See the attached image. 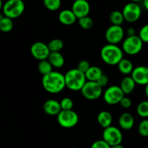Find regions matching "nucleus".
I'll return each instance as SVG.
<instances>
[{"label":"nucleus","mask_w":148,"mask_h":148,"mask_svg":"<svg viewBox=\"0 0 148 148\" xmlns=\"http://www.w3.org/2000/svg\"><path fill=\"white\" fill-rule=\"evenodd\" d=\"M42 85L45 90L49 93H59L66 88L64 75L61 72L52 71L50 73L43 75Z\"/></svg>","instance_id":"obj_1"},{"label":"nucleus","mask_w":148,"mask_h":148,"mask_svg":"<svg viewBox=\"0 0 148 148\" xmlns=\"http://www.w3.org/2000/svg\"><path fill=\"white\" fill-rule=\"evenodd\" d=\"M101 57L106 64L111 66L118 65L123 59L122 49L116 45L108 43L101 49Z\"/></svg>","instance_id":"obj_2"},{"label":"nucleus","mask_w":148,"mask_h":148,"mask_svg":"<svg viewBox=\"0 0 148 148\" xmlns=\"http://www.w3.org/2000/svg\"><path fill=\"white\" fill-rule=\"evenodd\" d=\"M66 87L73 91L81 90L87 82L85 73L77 69H72L64 75Z\"/></svg>","instance_id":"obj_3"},{"label":"nucleus","mask_w":148,"mask_h":148,"mask_svg":"<svg viewBox=\"0 0 148 148\" xmlns=\"http://www.w3.org/2000/svg\"><path fill=\"white\" fill-rule=\"evenodd\" d=\"M25 7V4L22 0H7L3 5V14L5 17L13 20L23 14Z\"/></svg>","instance_id":"obj_4"},{"label":"nucleus","mask_w":148,"mask_h":148,"mask_svg":"<svg viewBox=\"0 0 148 148\" xmlns=\"http://www.w3.org/2000/svg\"><path fill=\"white\" fill-rule=\"evenodd\" d=\"M143 47V42L138 36H128L122 43V51L128 55H136Z\"/></svg>","instance_id":"obj_5"},{"label":"nucleus","mask_w":148,"mask_h":148,"mask_svg":"<svg viewBox=\"0 0 148 148\" xmlns=\"http://www.w3.org/2000/svg\"><path fill=\"white\" fill-rule=\"evenodd\" d=\"M57 121L59 125L65 129H70L75 127L79 121L77 114L73 110L63 111L57 115Z\"/></svg>","instance_id":"obj_6"},{"label":"nucleus","mask_w":148,"mask_h":148,"mask_svg":"<svg viewBox=\"0 0 148 148\" xmlns=\"http://www.w3.org/2000/svg\"><path fill=\"white\" fill-rule=\"evenodd\" d=\"M103 140L111 147L121 145L123 140V134L121 130L116 127L110 126L104 129L103 132Z\"/></svg>","instance_id":"obj_7"},{"label":"nucleus","mask_w":148,"mask_h":148,"mask_svg":"<svg viewBox=\"0 0 148 148\" xmlns=\"http://www.w3.org/2000/svg\"><path fill=\"white\" fill-rule=\"evenodd\" d=\"M80 91L86 99L94 101L101 96L103 88H101L97 82L87 81Z\"/></svg>","instance_id":"obj_8"},{"label":"nucleus","mask_w":148,"mask_h":148,"mask_svg":"<svg viewBox=\"0 0 148 148\" xmlns=\"http://www.w3.org/2000/svg\"><path fill=\"white\" fill-rule=\"evenodd\" d=\"M122 14L124 20L128 23H135L141 17L142 9L137 3L129 2L123 8Z\"/></svg>","instance_id":"obj_9"},{"label":"nucleus","mask_w":148,"mask_h":148,"mask_svg":"<svg viewBox=\"0 0 148 148\" xmlns=\"http://www.w3.org/2000/svg\"><path fill=\"white\" fill-rule=\"evenodd\" d=\"M124 95H125L120 86L111 85L104 92L103 99L108 105H116L121 102Z\"/></svg>","instance_id":"obj_10"},{"label":"nucleus","mask_w":148,"mask_h":148,"mask_svg":"<svg viewBox=\"0 0 148 148\" xmlns=\"http://www.w3.org/2000/svg\"><path fill=\"white\" fill-rule=\"evenodd\" d=\"M124 30L121 25H112L107 28L105 33L106 40L110 44L116 45L124 38Z\"/></svg>","instance_id":"obj_11"},{"label":"nucleus","mask_w":148,"mask_h":148,"mask_svg":"<svg viewBox=\"0 0 148 148\" xmlns=\"http://www.w3.org/2000/svg\"><path fill=\"white\" fill-rule=\"evenodd\" d=\"M30 53L35 59L39 61L46 60L49 58L51 51L48 44L43 42H35L30 47Z\"/></svg>","instance_id":"obj_12"},{"label":"nucleus","mask_w":148,"mask_h":148,"mask_svg":"<svg viewBox=\"0 0 148 148\" xmlns=\"http://www.w3.org/2000/svg\"><path fill=\"white\" fill-rule=\"evenodd\" d=\"M72 11L77 19L88 16L90 6L87 0H75L72 6Z\"/></svg>","instance_id":"obj_13"},{"label":"nucleus","mask_w":148,"mask_h":148,"mask_svg":"<svg viewBox=\"0 0 148 148\" xmlns=\"http://www.w3.org/2000/svg\"><path fill=\"white\" fill-rule=\"evenodd\" d=\"M131 77L136 84L146 85L148 84V66H139L134 68Z\"/></svg>","instance_id":"obj_14"},{"label":"nucleus","mask_w":148,"mask_h":148,"mask_svg":"<svg viewBox=\"0 0 148 148\" xmlns=\"http://www.w3.org/2000/svg\"><path fill=\"white\" fill-rule=\"evenodd\" d=\"M43 111L49 116H57L62 110L60 102L53 99L46 101L43 103Z\"/></svg>","instance_id":"obj_15"},{"label":"nucleus","mask_w":148,"mask_h":148,"mask_svg":"<svg viewBox=\"0 0 148 148\" xmlns=\"http://www.w3.org/2000/svg\"><path fill=\"white\" fill-rule=\"evenodd\" d=\"M59 20L64 25H72L76 22L77 17L72 10H64L59 14Z\"/></svg>","instance_id":"obj_16"},{"label":"nucleus","mask_w":148,"mask_h":148,"mask_svg":"<svg viewBox=\"0 0 148 148\" xmlns=\"http://www.w3.org/2000/svg\"><path fill=\"white\" fill-rule=\"evenodd\" d=\"M134 117L130 113H123L119 119V125L124 130H131L134 127Z\"/></svg>","instance_id":"obj_17"},{"label":"nucleus","mask_w":148,"mask_h":148,"mask_svg":"<svg viewBox=\"0 0 148 148\" xmlns=\"http://www.w3.org/2000/svg\"><path fill=\"white\" fill-rule=\"evenodd\" d=\"M136 82L131 76H127L122 79L120 84V88L122 90L124 95H129L134 91Z\"/></svg>","instance_id":"obj_18"},{"label":"nucleus","mask_w":148,"mask_h":148,"mask_svg":"<svg viewBox=\"0 0 148 148\" xmlns=\"http://www.w3.org/2000/svg\"><path fill=\"white\" fill-rule=\"evenodd\" d=\"M48 60L53 67L61 68L64 64V58L60 52H51Z\"/></svg>","instance_id":"obj_19"},{"label":"nucleus","mask_w":148,"mask_h":148,"mask_svg":"<svg viewBox=\"0 0 148 148\" xmlns=\"http://www.w3.org/2000/svg\"><path fill=\"white\" fill-rule=\"evenodd\" d=\"M97 121L101 127L106 129L111 126V123L113 121L112 116L108 111H103L98 114L97 116Z\"/></svg>","instance_id":"obj_20"},{"label":"nucleus","mask_w":148,"mask_h":148,"mask_svg":"<svg viewBox=\"0 0 148 148\" xmlns=\"http://www.w3.org/2000/svg\"><path fill=\"white\" fill-rule=\"evenodd\" d=\"M103 74V71L101 68L96 66H92L85 72V75L88 81L97 82Z\"/></svg>","instance_id":"obj_21"},{"label":"nucleus","mask_w":148,"mask_h":148,"mask_svg":"<svg viewBox=\"0 0 148 148\" xmlns=\"http://www.w3.org/2000/svg\"><path fill=\"white\" fill-rule=\"evenodd\" d=\"M118 69L121 73L124 75H130L132 74L134 66H133L132 62L127 59H124L123 58L119 63L118 64Z\"/></svg>","instance_id":"obj_22"},{"label":"nucleus","mask_w":148,"mask_h":148,"mask_svg":"<svg viewBox=\"0 0 148 148\" xmlns=\"http://www.w3.org/2000/svg\"><path fill=\"white\" fill-rule=\"evenodd\" d=\"M109 19L112 25H121L124 21L122 12H120L119 10L113 11L110 14Z\"/></svg>","instance_id":"obj_23"},{"label":"nucleus","mask_w":148,"mask_h":148,"mask_svg":"<svg viewBox=\"0 0 148 148\" xmlns=\"http://www.w3.org/2000/svg\"><path fill=\"white\" fill-rule=\"evenodd\" d=\"M52 68H53V66H52V65L51 64V63L49 62L48 59L40 61L38 65V69L39 72L42 74L43 76L52 72L53 71L52 70Z\"/></svg>","instance_id":"obj_24"},{"label":"nucleus","mask_w":148,"mask_h":148,"mask_svg":"<svg viewBox=\"0 0 148 148\" xmlns=\"http://www.w3.org/2000/svg\"><path fill=\"white\" fill-rule=\"evenodd\" d=\"M13 21L12 19L4 16V18L0 22V30L4 33H8L11 31L13 28Z\"/></svg>","instance_id":"obj_25"},{"label":"nucleus","mask_w":148,"mask_h":148,"mask_svg":"<svg viewBox=\"0 0 148 148\" xmlns=\"http://www.w3.org/2000/svg\"><path fill=\"white\" fill-rule=\"evenodd\" d=\"M51 52H59L64 48V42L61 39H53L48 44Z\"/></svg>","instance_id":"obj_26"},{"label":"nucleus","mask_w":148,"mask_h":148,"mask_svg":"<svg viewBox=\"0 0 148 148\" xmlns=\"http://www.w3.org/2000/svg\"><path fill=\"white\" fill-rule=\"evenodd\" d=\"M43 2L47 10L53 12L59 10L62 4L61 0H43Z\"/></svg>","instance_id":"obj_27"},{"label":"nucleus","mask_w":148,"mask_h":148,"mask_svg":"<svg viewBox=\"0 0 148 148\" xmlns=\"http://www.w3.org/2000/svg\"><path fill=\"white\" fill-rule=\"evenodd\" d=\"M137 113L142 118L148 117V101L140 102L137 107Z\"/></svg>","instance_id":"obj_28"},{"label":"nucleus","mask_w":148,"mask_h":148,"mask_svg":"<svg viewBox=\"0 0 148 148\" xmlns=\"http://www.w3.org/2000/svg\"><path fill=\"white\" fill-rule=\"evenodd\" d=\"M78 23L79 26L84 30H90L93 26V20L89 16L78 19Z\"/></svg>","instance_id":"obj_29"},{"label":"nucleus","mask_w":148,"mask_h":148,"mask_svg":"<svg viewBox=\"0 0 148 148\" xmlns=\"http://www.w3.org/2000/svg\"><path fill=\"white\" fill-rule=\"evenodd\" d=\"M61 107H62V110L63 111H69V110H72L74 106V103L71 98H64L60 102Z\"/></svg>","instance_id":"obj_30"},{"label":"nucleus","mask_w":148,"mask_h":148,"mask_svg":"<svg viewBox=\"0 0 148 148\" xmlns=\"http://www.w3.org/2000/svg\"><path fill=\"white\" fill-rule=\"evenodd\" d=\"M139 134L143 137H148V120L144 119L140 123L138 127Z\"/></svg>","instance_id":"obj_31"},{"label":"nucleus","mask_w":148,"mask_h":148,"mask_svg":"<svg viewBox=\"0 0 148 148\" xmlns=\"http://www.w3.org/2000/svg\"><path fill=\"white\" fill-rule=\"evenodd\" d=\"M139 37L143 43H148V24L143 26L139 32Z\"/></svg>","instance_id":"obj_32"},{"label":"nucleus","mask_w":148,"mask_h":148,"mask_svg":"<svg viewBox=\"0 0 148 148\" xmlns=\"http://www.w3.org/2000/svg\"><path fill=\"white\" fill-rule=\"evenodd\" d=\"M90 64L89 62L87 60H82L78 63L77 66V69L78 70H79L80 72H83L85 74V72L90 69Z\"/></svg>","instance_id":"obj_33"},{"label":"nucleus","mask_w":148,"mask_h":148,"mask_svg":"<svg viewBox=\"0 0 148 148\" xmlns=\"http://www.w3.org/2000/svg\"><path fill=\"white\" fill-rule=\"evenodd\" d=\"M90 148H111V146L107 144L103 140H100L94 142Z\"/></svg>","instance_id":"obj_34"},{"label":"nucleus","mask_w":148,"mask_h":148,"mask_svg":"<svg viewBox=\"0 0 148 148\" xmlns=\"http://www.w3.org/2000/svg\"><path fill=\"white\" fill-rule=\"evenodd\" d=\"M108 80H109V79H108V76H106V75L103 74V75L100 77L99 79H98L97 82H98V85H99L101 88H104V87H106L108 85Z\"/></svg>","instance_id":"obj_35"},{"label":"nucleus","mask_w":148,"mask_h":148,"mask_svg":"<svg viewBox=\"0 0 148 148\" xmlns=\"http://www.w3.org/2000/svg\"><path fill=\"white\" fill-rule=\"evenodd\" d=\"M119 103L124 108H129L132 106V101L130 98L124 96Z\"/></svg>","instance_id":"obj_36"},{"label":"nucleus","mask_w":148,"mask_h":148,"mask_svg":"<svg viewBox=\"0 0 148 148\" xmlns=\"http://www.w3.org/2000/svg\"><path fill=\"white\" fill-rule=\"evenodd\" d=\"M127 34H128V36H133L136 35V31L134 30V27H129L128 30L127 31Z\"/></svg>","instance_id":"obj_37"},{"label":"nucleus","mask_w":148,"mask_h":148,"mask_svg":"<svg viewBox=\"0 0 148 148\" xmlns=\"http://www.w3.org/2000/svg\"><path fill=\"white\" fill-rule=\"evenodd\" d=\"M143 4H144L145 8L148 11V0H143Z\"/></svg>","instance_id":"obj_38"},{"label":"nucleus","mask_w":148,"mask_h":148,"mask_svg":"<svg viewBox=\"0 0 148 148\" xmlns=\"http://www.w3.org/2000/svg\"><path fill=\"white\" fill-rule=\"evenodd\" d=\"M145 92L146 96L148 98V84L145 85Z\"/></svg>","instance_id":"obj_39"},{"label":"nucleus","mask_w":148,"mask_h":148,"mask_svg":"<svg viewBox=\"0 0 148 148\" xmlns=\"http://www.w3.org/2000/svg\"><path fill=\"white\" fill-rule=\"evenodd\" d=\"M111 148H124L121 145H118L113 146V147H111Z\"/></svg>","instance_id":"obj_40"},{"label":"nucleus","mask_w":148,"mask_h":148,"mask_svg":"<svg viewBox=\"0 0 148 148\" xmlns=\"http://www.w3.org/2000/svg\"><path fill=\"white\" fill-rule=\"evenodd\" d=\"M130 1H131V2L137 3V2H140V1H143V0H130Z\"/></svg>","instance_id":"obj_41"},{"label":"nucleus","mask_w":148,"mask_h":148,"mask_svg":"<svg viewBox=\"0 0 148 148\" xmlns=\"http://www.w3.org/2000/svg\"><path fill=\"white\" fill-rule=\"evenodd\" d=\"M3 5H4V4H3V3H2V0H0V10H2Z\"/></svg>","instance_id":"obj_42"},{"label":"nucleus","mask_w":148,"mask_h":148,"mask_svg":"<svg viewBox=\"0 0 148 148\" xmlns=\"http://www.w3.org/2000/svg\"><path fill=\"white\" fill-rule=\"evenodd\" d=\"M4 14H1V13H0V22H1V20H2V19L4 18Z\"/></svg>","instance_id":"obj_43"},{"label":"nucleus","mask_w":148,"mask_h":148,"mask_svg":"<svg viewBox=\"0 0 148 148\" xmlns=\"http://www.w3.org/2000/svg\"><path fill=\"white\" fill-rule=\"evenodd\" d=\"M69 148H77V147H69Z\"/></svg>","instance_id":"obj_44"},{"label":"nucleus","mask_w":148,"mask_h":148,"mask_svg":"<svg viewBox=\"0 0 148 148\" xmlns=\"http://www.w3.org/2000/svg\"><path fill=\"white\" fill-rule=\"evenodd\" d=\"M22 1H23V0H22Z\"/></svg>","instance_id":"obj_45"}]
</instances>
